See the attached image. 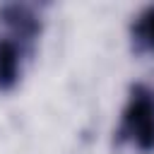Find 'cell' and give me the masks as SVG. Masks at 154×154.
I'll use <instances>...</instances> for the list:
<instances>
[{"mask_svg": "<svg viewBox=\"0 0 154 154\" xmlns=\"http://www.w3.org/2000/svg\"><path fill=\"white\" fill-rule=\"evenodd\" d=\"M130 36H132V43L140 53H154V5L144 7L135 17Z\"/></svg>", "mask_w": 154, "mask_h": 154, "instance_id": "4", "label": "cell"}, {"mask_svg": "<svg viewBox=\"0 0 154 154\" xmlns=\"http://www.w3.org/2000/svg\"><path fill=\"white\" fill-rule=\"evenodd\" d=\"M0 24L5 26V31L10 36L19 38L29 48H34V41L41 34V17H38V12L31 5H24V2L0 5Z\"/></svg>", "mask_w": 154, "mask_h": 154, "instance_id": "2", "label": "cell"}, {"mask_svg": "<svg viewBox=\"0 0 154 154\" xmlns=\"http://www.w3.org/2000/svg\"><path fill=\"white\" fill-rule=\"evenodd\" d=\"M31 53L26 43L10 36L7 31L0 34V91H10L22 75V63Z\"/></svg>", "mask_w": 154, "mask_h": 154, "instance_id": "3", "label": "cell"}, {"mask_svg": "<svg viewBox=\"0 0 154 154\" xmlns=\"http://www.w3.org/2000/svg\"><path fill=\"white\" fill-rule=\"evenodd\" d=\"M116 140L130 142L140 152H154V87L142 82L130 87Z\"/></svg>", "mask_w": 154, "mask_h": 154, "instance_id": "1", "label": "cell"}]
</instances>
